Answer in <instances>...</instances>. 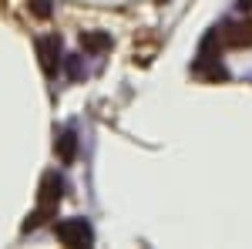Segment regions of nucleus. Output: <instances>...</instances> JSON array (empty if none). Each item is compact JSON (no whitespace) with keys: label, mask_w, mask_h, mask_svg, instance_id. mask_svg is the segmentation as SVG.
Here are the masks:
<instances>
[{"label":"nucleus","mask_w":252,"mask_h":249,"mask_svg":"<svg viewBox=\"0 0 252 249\" xmlns=\"http://www.w3.org/2000/svg\"><path fill=\"white\" fill-rule=\"evenodd\" d=\"M61 195H64V182L58 178V172H47L44 175V182H40V199H37V212L27 219V229L31 226H37V222H44V215H51V212L58 209Z\"/></svg>","instance_id":"1"},{"label":"nucleus","mask_w":252,"mask_h":249,"mask_svg":"<svg viewBox=\"0 0 252 249\" xmlns=\"http://www.w3.org/2000/svg\"><path fill=\"white\" fill-rule=\"evenodd\" d=\"M54 232L64 246H91L94 243V232L88 226V219H64L54 226Z\"/></svg>","instance_id":"2"},{"label":"nucleus","mask_w":252,"mask_h":249,"mask_svg":"<svg viewBox=\"0 0 252 249\" xmlns=\"http://www.w3.org/2000/svg\"><path fill=\"white\" fill-rule=\"evenodd\" d=\"M212 47H215V34H209L205 44H202V51H198V61H195V74L219 81V77H225V68H222V61H219V54Z\"/></svg>","instance_id":"3"},{"label":"nucleus","mask_w":252,"mask_h":249,"mask_svg":"<svg viewBox=\"0 0 252 249\" xmlns=\"http://www.w3.org/2000/svg\"><path fill=\"white\" fill-rule=\"evenodd\" d=\"M219 40L225 47H252V24L249 20H235V24H225L219 31Z\"/></svg>","instance_id":"4"},{"label":"nucleus","mask_w":252,"mask_h":249,"mask_svg":"<svg viewBox=\"0 0 252 249\" xmlns=\"http://www.w3.org/2000/svg\"><path fill=\"white\" fill-rule=\"evenodd\" d=\"M37 54H40V64H44V71L47 74H54L61 64V37H40L37 40Z\"/></svg>","instance_id":"5"},{"label":"nucleus","mask_w":252,"mask_h":249,"mask_svg":"<svg viewBox=\"0 0 252 249\" xmlns=\"http://www.w3.org/2000/svg\"><path fill=\"white\" fill-rule=\"evenodd\" d=\"M58 155H61V162L64 165H71L74 162V155H78V138H74V132H61V138H58Z\"/></svg>","instance_id":"6"},{"label":"nucleus","mask_w":252,"mask_h":249,"mask_svg":"<svg viewBox=\"0 0 252 249\" xmlns=\"http://www.w3.org/2000/svg\"><path fill=\"white\" fill-rule=\"evenodd\" d=\"M81 47L84 51H91V54H97V51H104V47H111V37L108 34H81Z\"/></svg>","instance_id":"7"},{"label":"nucleus","mask_w":252,"mask_h":249,"mask_svg":"<svg viewBox=\"0 0 252 249\" xmlns=\"http://www.w3.org/2000/svg\"><path fill=\"white\" fill-rule=\"evenodd\" d=\"M34 14L37 17H51V3L47 0H34Z\"/></svg>","instance_id":"8"},{"label":"nucleus","mask_w":252,"mask_h":249,"mask_svg":"<svg viewBox=\"0 0 252 249\" xmlns=\"http://www.w3.org/2000/svg\"><path fill=\"white\" fill-rule=\"evenodd\" d=\"M239 7H242V10H246V7H252V0H239Z\"/></svg>","instance_id":"9"}]
</instances>
